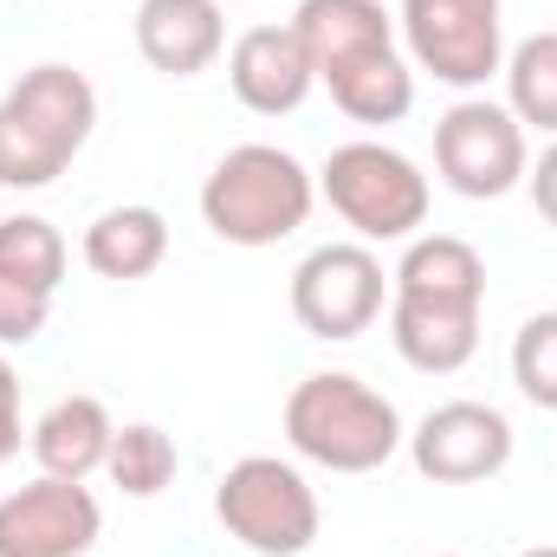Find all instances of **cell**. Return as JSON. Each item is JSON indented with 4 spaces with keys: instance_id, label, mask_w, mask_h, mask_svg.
Returning a JSON list of instances; mask_svg holds the SVG:
<instances>
[{
    "instance_id": "cell-1",
    "label": "cell",
    "mask_w": 557,
    "mask_h": 557,
    "mask_svg": "<svg viewBox=\"0 0 557 557\" xmlns=\"http://www.w3.org/2000/svg\"><path fill=\"white\" fill-rule=\"evenodd\" d=\"M98 131V91L72 65H33L0 98V188H52Z\"/></svg>"
},
{
    "instance_id": "cell-2",
    "label": "cell",
    "mask_w": 557,
    "mask_h": 557,
    "mask_svg": "<svg viewBox=\"0 0 557 557\" xmlns=\"http://www.w3.org/2000/svg\"><path fill=\"white\" fill-rule=\"evenodd\" d=\"M318 208V175L278 143H234L201 182V221L227 247H278Z\"/></svg>"
},
{
    "instance_id": "cell-3",
    "label": "cell",
    "mask_w": 557,
    "mask_h": 557,
    "mask_svg": "<svg viewBox=\"0 0 557 557\" xmlns=\"http://www.w3.org/2000/svg\"><path fill=\"white\" fill-rule=\"evenodd\" d=\"M285 441L298 460L324 467V473H376L403 454L409 428L396 416V403L383 389H370L350 370H318L305 383H292L285 396Z\"/></svg>"
},
{
    "instance_id": "cell-4",
    "label": "cell",
    "mask_w": 557,
    "mask_h": 557,
    "mask_svg": "<svg viewBox=\"0 0 557 557\" xmlns=\"http://www.w3.org/2000/svg\"><path fill=\"white\" fill-rule=\"evenodd\" d=\"M318 195L331 201V214L363 240V247H389V240H416L428 227V208H434V188L416 169V156L389 149L376 137L337 143L318 169Z\"/></svg>"
},
{
    "instance_id": "cell-5",
    "label": "cell",
    "mask_w": 557,
    "mask_h": 557,
    "mask_svg": "<svg viewBox=\"0 0 557 557\" xmlns=\"http://www.w3.org/2000/svg\"><path fill=\"white\" fill-rule=\"evenodd\" d=\"M214 519L253 557H305L324 532V506L311 480L278 454H240L214 480Z\"/></svg>"
},
{
    "instance_id": "cell-6",
    "label": "cell",
    "mask_w": 557,
    "mask_h": 557,
    "mask_svg": "<svg viewBox=\"0 0 557 557\" xmlns=\"http://www.w3.org/2000/svg\"><path fill=\"white\" fill-rule=\"evenodd\" d=\"M396 39L416 72L473 98L506 65V0H403Z\"/></svg>"
},
{
    "instance_id": "cell-7",
    "label": "cell",
    "mask_w": 557,
    "mask_h": 557,
    "mask_svg": "<svg viewBox=\"0 0 557 557\" xmlns=\"http://www.w3.org/2000/svg\"><path fill=\"white\" fill-rule=\"evenodd\" d=\"M532 131L506 111V98H454L441 117H434V175L467 195V201H499L512 188H525V169H532Z\"/></svg>"
},
{
    "instance_id": "cell-8",
    "label": "cell",
    "mask_w": 557,
    "mask_h": 557,
    "mask_svg": "<svg viewBox=\"0 0 557 557\" xmlns=\"http://www.w3.org/2000/svg\"><path fill=\"white\" fill-rule=\"evenodd\" d=\"M389 305V273L363 240H324L292 267V318L318 344L363 337Z\"/></svg>"
},
{
    "instance_id": "cell-9",
    "label": "cell",
    "mask_w": 557,
    "mask_h": 557,
    "mask_svg": "<svg viewBox=\"0 0 557 557\" xmlns=\"http://www.w3.org/2000/svg\"><path fill=\"white\" fill-rule=\"evenodd\" d=\"M403 447H409L421 480H434V486H480V480L506 473V460H512V421L499 416L493 403L460 396V403H434Z\"/></svg>"
},
{
    "instance_id": "cell-10",
    "label": "cell",
    "mask_w": 557,
    "mask_h": 557,
    "mask_svg": "<svg viewBox=\"0 0 557 557\" xmlns=\"http://www.w3.org/2000/svg\"><path fill=\"white\" fill-rule=\"evenodd\" d=\"M104 532V506L85 480H26L0 499V557H85Z\"/></svg>"
},
{
    "instance_id": "cell-11",
    "label": "cell",
    "mask_w": 557,
    "mask_h": 557,
    "mask_svg": "<svg viewBox=\"0 0 557 557\" xmlns=\"http://www.w3.org/2000/svg\"><path fill=\"white\" fill-rule=\"evenodd\" d=\"M318 72L305 59V39L285 26H247L234 46H227V91L253 111V117H292L305 98H311Z\"/></svg>"
},
{
    "instance_id": "cell-12",
    "label": "cell",
    "mask_w": 557,
    "mask_h": 557,
    "mask_svg": "<svg viewBox=\"0 0 557 557\" xmlns=\"http://www.w3.org/2000/svg\"><path fill=\"white\" fill-rule=\"evenodd\" d=\"M131 33H137L143 65L162 78H201L227 52L221 0H137Z\"/></svg>"
},
{
    "instance_id": "cell-13",
    "label": "cell",
    "mask_w": 557,
    "mask_h": 557,
    "mask_svg": "<svg viewBox=\"0 0 557 557\" xmlns=\"http://www.w3.org/2000/svg\"><path fill=\"white\" fill-rule=\"evenodd\" d=\"M292 33L305 39V59L324 78H337L344 65L357 59H376V52H396V13L383 0H298L292 13Z\"/></svg>"
},
{
    "instance_id": "cell-14",
    "label": "cell",
    "mask_w": 557,
    "mask_h": 557,
    "mask_svg": "<svg viewBox=\"0 0 557 557\" xmlns=\"http://www.w3.org/2000/svg\"><path fill=\"white\" fill-rule=\"evenodd\" d=\"M389 298H416V305H467L486 311V260L473 240L460 234H416L389 273Z\"/></svg>"
},
{
    "instance_id": "cell-15",
    "label": "cell",
    "mask_w": 557,
    "mask_h": 557,
    "mask_svg": "<svg viewBox=\"0 0 557 557\" xmlns=\"http://www.w3.org/2000/svg\"><path fill=\"white\" fill-rule=\"evenodd\" d=\"M111 434H117V421H111V409L98 396H59L46 416L26 428V447H33L39 473H52V480H91L111 460Z\"/></svg>"
},
{
    "instance_id": "cell-16",
    "label": "cell",
    "mask_w": 557,
    "mask_h": 557,
    "mask_svg": "<svg viewBox=\"0 0 557 557\" xmlns=\"http://www.w3.org/2000/svg\"><path fill=\"white\" fill-rule=\"evenodd\" d=\"M85 267L98 278H117V285H131V278H149L162 260H169V221H162V208H149V201H124V208H104L91 227H85Z\"/></svg>"
},
{
    "instance_id": "cell-17",
    "label": "cell",
    "mask_w": 557,
    "mask_h": 557,
    "mask_svg": "<svg viewBox=\"0 0 557 557\" xmlns=\"http://www.w3.org/2000/svg\"><path fill=\"white\" fill-rule=\"evenodd\" d=\"M324 91H331V104H337L350 124L383 131V124H403V117L416 111V65H409V52L396 46V52H376V59L344 65L337 78H324Z\"/></svg>"
},
{
    "instance_id": "cell-18",
    "label": "cell",
    "mask_w": 557,
    "mask_h": 557,
    "mask_svg": "<svg viewBox=\"0 0 557 557\" xmlns=\"http://www.w3.org/2000/svg\"><path fill=\"white\" fill-rule=\"evenodd\" d=\"M499 78H506V111H512L525 131L557 137V33L519 39V46L506 52Z\"/></svg>"
},
{
    "instance_id": "cell-19",
    "label": "cell",
    "mask_w": 557,
    "mask_h": 557,
    "mask_svg": "<svg viewBox=\"0 0 557 557\" xmlns=\"http://www.w3.org/2000/svg\"><path fill=\"white\" fill-rule=\"evenodd\" d=\"M175 473H182V454H175V441H169L156 421H124V428L111 434L104 480H111L124 499H156V493H169Z\"/></svg>"
},
{
    "instance_id": "cell-20",
    "label": "cell",
    "mask_w": 557,
    "mask_h": 557,
    "mask_svg": "<svg viewBox=\"0 0 557 557\" xmlns=\"http://www.w3.org/2000/svg\"><path fill=\"white\" fill-rule=\"evenodd\" d=\"M65 267H72V247L65 234L46 221V214H7L0 221V273L33 285V292H59L65 285Z\"/></svg>"
},
{
    "instance_id": "cell-21",
    "label": "cell",
    "mask_w": 557,
    "mask_h": 557,
    "mask_svg": "<svg viewBox=\"0 0 557 557\" xmlns=\"http://www.w3.org/2000/svg\"><path fill=\"white\" fill-rule=\"evenodd\" d=\"M512 383L532 409L557 416V311H532L512 337Z\"/></svg>"
},
{
    "instance_id": "cell-22",
    "label": "cell",
    "mask_w": 557,
    "mask_h": 557,
    "mask_svg": "<svg viewBox=\"0 0 557 557\" xmlns=\"http://www.w3.org/2000/svg\"><path fill=\"white\" fill-rule=\"evenodd\" d=\"M46 318H52V298H46V292H33V285H20V278L0 273V350L33 344V337L46 331Z\"/></svg>"
},
{
    "instance_id": "cell-23",
    "label": "cell",
    "mask_w": 557,
    "mask_h": 557,
    "mask_svg": "<svg viewBox=\"0 0 557 557\" xmlns=\"http://www.w3.org/2000/svg\"><path fill=\"white\" fill-rule=\"evenodd\" d=\"M20 441H26V416H20V370L7 363V350H0V467L20 454Z\"/></svg>"
},
{
    "instance_id": "cell-24",
    "label": "cell",
    "mask_w": 557,
    "mask_h": 557,
    "mask_svg": "<svg viewBox=\"0 0 557 557\" xmlns=\"http://www.w3.org/2000/svg\"><path fill=\"white\" fill-rule=\"evenodd\" d=\"M525 195H532V208H539V221H552L557 227V137L539 149V162L525 169Z\"/></svg>"
},
{
    "instance_id": "cell-25",
    "label": "cell",
    "mask_w": 557,
    "mask_h": 557,
    "mask_svg": "<svg viewBox=\"0 0 557 557\" xmlns=\"http://www.w3.org/2000/svg\"><path fill=\"white\" fill-rule=\"evenodd\" d=\"M519 557H557V545H532V552H519Z\"/></svg>"
},
{
    "instance_id": "cell-26",
    "label": "cell",
    "mask_w": 557,
    "mask_h": 557,
    "mask_svg": "<svg viewBox=\"0 0 557 557\" xmlns=\"http://www.w3.org/2000/svg\"><path fill=\"white\" fill-rule=\"evenodd\" d=\"M447 557H454V552H447Z\"/></svg>"
}]
</instances>
